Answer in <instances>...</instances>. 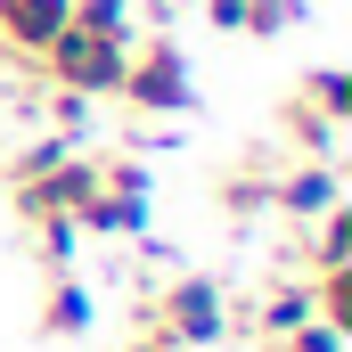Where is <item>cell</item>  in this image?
Here are the masks:
<instances>
[{"label": "cell", "mask_w": 352, "mask_h": 352, "mask_svg": "<svg viewBox=\"0 0 352 352\" xmlns=\"http://www.w3.org/2000/svg\"><path fill=\"white\" fill-rule=\"evenodd\" d=\"M140 328H148V336H164L173 352L221 344V336H230V295H221V278L180 270V278H164L156 295H140Z\"/></svg>", "instance_id": "6da1fadb"}, {"label": "cell", "mask_w": 352, "mask_h": 352, "mask_svg": "<svg viewBox=\"0 0 352 352\" xmlns=\"http://www.w3.org/2000/svg\"><path fill=\"white\" fill-rule=\"evenodd\" d=\"M148 213H156V173L140 156H98V188H90L74 230L82 238H140Z\"/></svg>", "instance_id": "7a4b0ae2"}, {"label": "cell", "mask_w": 352, "mask_h": 352, "mask_svg": "<svg viewBox=\"0 0 352 352\" xmlns=\"http://www.w3.org/2000/svg\"><path fill=\"white\" fill-rule=\"evenodd\" d=\"M115 98H131L140 115H188V107H197V82H188V58H180L173 33L131 41V58H123V90H115Z\"/></svg>", "instance_id": "3957f363"}, {"label": "cell", "mask_w": 352, "mask_h": 352, "mask_svg": "<svg viewBox=\"0 0 352 352\" xmlns=\"http://www.w3.org/2000/svg\"><path fill=\"white\" fill-rule=\"evenodd\" d=\"M123 58H131V41H98V33L66 25L41 50V74H50V90H74V98H115L123 90Z\"/></svg>", "instance_id": "277c9868"}, {"label": "cell", "mask_w": 352, "mask_h": 352, "mask_svg": "<svg viewBox=\"0 0 352 352\" xmlns=\"http://www.w3.org/2000/svg\"><path fill=\"white\" fill-rule=\"evenodd\" d=\"M328 205H344V180H336L328 156H303V164L270 173V213H287V221H320Z\"/></svg>", "instance_id": "5b68a950"}, {"label": "cell", "mask_w": 352, "mask_h": 352, "mask_svg": "<svg viewBox=\"0 0 352 352\" xmlns=\"http://www.w3.org/2000/svg\"><path fill=\"white\" fill-rule=\"evenodd\" d=\"M66 33V0H0V58L41 66V50Z\"/></svg>", "instance_id": "8992f818"}, {"label": "cell", "mask_w": 352, "mask_h": 352, "mask_svg": "<svg viewBox=\"0 0 352 352\" xmlns=\"http://www.w3.org/2000/svg\"><path fill=\"white\" fill-rule=\"evenodd\" d=\"M90 320H98L90 278H74V270H50V295H41V336H50V344H74V336H90Z\"/></svg>", "instance_id": "52a82bcc"}, {"label": "cell", "mask_w": 352, "mask_h": 352, "mask_svg": "<svg viewBox=\"0 0 352 352\" xmlns=\"http://www.w3.org/2000/svg\"><path fill=\"white\" fill-rule=\"evenodd\" d=\"M205 25L213 33H246V41H270L295 25V0H205Z\"/></svg>", "instance_id": "ba28073f"}, {"label": "cell", "mask_w": 352, "mask_h": 352, "mask_svg": "<svg viewBox=\"0 0 352 352\" xmlns=\"http://www.w3.org/2000/svg\"><path fill=\"white\" fill-rule=\"evenodd\" d=\"M254 328H263V344L295 336V328H311V278H278V287L263 295V311H254Z\"/></svg>", "instance_id": "9c48e42d"}, {"label": "cell", "mask_w": 352, "mask_h": 352, "mask_svg": "<svg viewBox=\"0 0 352 352\" xmlns=\"http://www.w3.org/2000/svg\"><path fill=\"white\" fill-rule=\"evenodd\" d=\"M213 205H221L230 221H254V213H270V164H230V173L213 180Z\"/></svg>", "instance_id": "30bf717a"}, {"label": "cell", "mask_w": 352, "mask_h": 352, "mask_svg": "<svg viewBox=\"0 0 352 352\" xmlns=\"http://www.w3.org/2000/svg\"><path fill=\"white\" fill-rule=\"evenodd\" d=\"M295 98H303L311 115H328L336 131L352 123V74H344V66H320V74H303V90H295Z\"/></svg>", "instance_id": "8fae6325"}, {"label": "cell", "mask_w": 352, "mask_h": 352, "mask_svg": "<svg viewBox=\"0 0 352 352\" xmlns=\"http://www.w3.org/2000/svg\"><path fill=\"white\" fill-rule=\"evenodd\" d=\"M311 270H352V205H328L311 221Z\"/></svg>", "instance_id": "7c38bea8"}, {"label": "cell", "mask_w": 352, "mask_h": 352, "mask_svg": "<svg viewBox=\"0 0 352 352\" xmlns=\"http://www.w3.org/2000/svg\"><path fill=\"white\" fill-rule=\"evenodd\" d=\"M66 25L98 41H131V0H66Z\"/></svg>", "instance_id": "4fadbf2b"}, {"label": "cell", "mask_w": 352, "mask_h": 352, "mask_svg": "<svg viewBox=\"0 0 352 352\" xmlns=\"http://www.w3.org/2000/svg\"><path fill=\"white\" fill-rule=\"evenodd\" d=\"M278 131H287L303 156H336V123H328V115H311L303 98H287V107H278Z\"/></svg>", "instance_id": "5bb4252c"}, {"label": "cell", "mask_w": 352, "mask_h": 352, "mask_svg": "<svg viewBox=\"0 0 352 352\" xmlns=\"http://www.w3.org/2000/svg\"><path fill=\"white\" fill-rule=\"evenodd\" d=\"M25 238H33V254H41L50 270H74V246H82V230H74V221H33Z\"/></svg>", "instance_id": "9a60e30c"}, {"label": "cell", "mask_w": 352, "mask_h": 352, "mask_svg": "<svg viewBox=\"0 0 352 352\" xmlns=\"http://www.w3.org/2000/svg\"><path fill=\"white\" fill-rule=\"evenodd\" d=\"M41 107H50V131H58V140H82V131H90V107H98V98H74V90H50Z\"/></svg>", "instance_id": "2e32d148"}, {"label": "cell", "mask_w": 352, "mask_h": 352, "mask_svg": "<svg viewBox=\"0 0 352 352\" xmlns=\"http://www.w3.org/2000/svg\"><path fill=\"white\" fill-rule=\"evenodd\" d=\"M270 352H344V336L311 320V328H295V336H278V344H270Z\"/></svg>", "instance_id": "e0dca14e"}, {"label": "cell", "mask_w": 352, "mask_h": 352, "mask_svg": "<svg viewBox=\"0 0 352 352\" xmlns=\"http://www.w3.org/2000/svg\"><path fill=\"white\" fill-rule=\"evenodd\" d=\"M180 8H188V0H148V25L164 33V16H180Z\"/></svg>", "instance_id": "ac0fdd59"}, {"label": "cell", "mask_w": 352, "mask_h": 352, "mask_svg": "<svg viewBox=\"0 0 352 352\" xmlns=\"http://www.w3.org/2000/svg\"><path fill=\"white\" fill-rule=\"evenodd\" d=\"M123 352H173V344H164V336H148V328H140V336H131V344H123Z\"/></svg>", "instance_id": "d6986e66"}]
</instances>
